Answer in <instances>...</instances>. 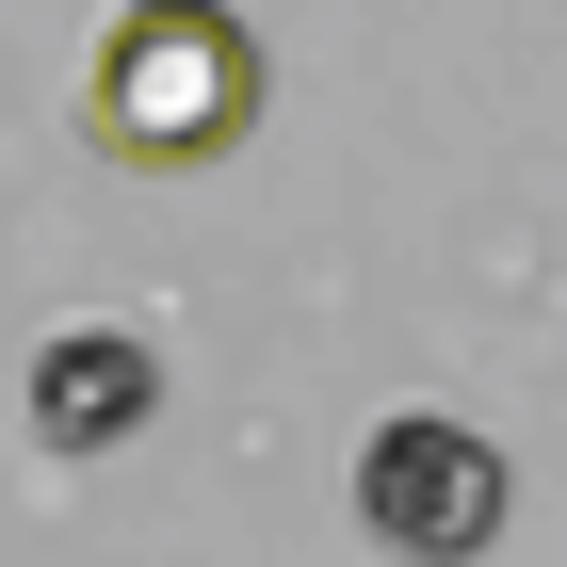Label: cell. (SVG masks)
<instances>
[{"mask_svg":"<svg viewBox=\"0 0 567 567\" xmlns=\"http://www.w3.org/2000/svg\"><path fill=\"white\" fill-rule=\"evenodd\" d=\"M82 131L114 163H227L260 131V33L227 0H131L82 49Z\"/></svg>","mask_w":567,"mask_h":567,"instance_id":"1","label":"cell"},{"mask_svg":"<svg viewBox=\"0 0 567 567\" xmlns=\"http://www.w3.org/2000/svg\"><path fill=\"white\" fill-rule=\"evenodd\" d=\"M17 405H33V437H49V454H114V437L163 405V357H146L131 324H49V341H33V390H17Z\"/></svg>","mask_w":567,"mask_h":567,"instance_id":"3","label":"cell"},{"mask_svg":"<svg viewBox=\"0 0 567 567\" xmlns=\"http://www.w3.org/2000/svg\"><path fill=\"white\" fill-rule=\"evenodd\" d=\"M503 503H519V471H503V437L454 422V405H405V422L357 437V519L390 535V551H422V567H471L486 535H503Z\"/></svg>","mask_w":567,"mask_h":567,"instance_id":"2","label":"cell"}]
</instances>
